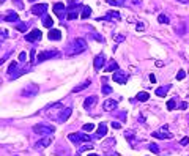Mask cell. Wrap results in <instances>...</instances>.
<instances>
[{
  "label": "cell",
  "mask_w": 189,
  "mask_h": 156,
  "mask_svg": "<svg viewBox=\"0 0 189 156\" xmlns=\"http://www.w3.org/2000/svg\"><path fill=\"white\" fill-rule=\"evenodd\" d=\"M47 3H38V5H33L32 7V13L36 14V16H44L46 11H47Z\"/></svg>",
  "instance_id": "cell-6"
},
{
  "label": "cell",
  "mask_w": 189,
  "mask_h": 156,
  "mask_svg": "<svg viewBox=\"0 0 189 156\" xmlns=\"http://www.w3.org/2000/svg\"><path fill=\"white\" fill-rule=\"evenodd\" d=\"M178 2H181V3H189V0H178Z\"/></svg>",
  "instance_id": "cell-47"
},
{
  "label": "cell",
  "mask_w": 189,
  "mask_h": 156,
  "mask_svg": "<svg viewBox=\"0 0 189 156\" xmlns=\"http://www.w3.org/2000/svg\"><path fill=\"white\" fill-rule=\"evenodd\" d=\"M58 55H60L58 51H44V52H41V54H38L36 60H38V62H44V60H49V58H55V57H58Z\"/></svg>",
  "instance_id": "cell-4"
},
{
  "label": "cell",
  "mask_w": 189,
  "mask_h": 156,
  "mask_svg": "<svg viewBox=\"0 0 189 156\" xmlns=\"http://www.w3.org/2000/svg\"><path fill=\"white\" fill-rule=\"evenodd\" d=\"M82 129H84V131H92V129H95V125H93V123H87V125L82 126Z\"/></svg>",
  "instance_id": "cell-33"
},
{
  "label": "cell",
  "mask_w": 189,
  "mask_h": 156,
  "mask_svg": "<svg viewBox=\"0 0 189 156\" xmlns=\"http://www.w3.org/2000/svg\"><path fill=\"white\" fill-rule=\"evenodd\" d=\"M175 107H177V101H175V99L167 101V109H169V110H173Z\"/></svg>",
  "instance_id": "cell-29"
},
{
  "label": "cell",
  "mask_w": 189,
  "mask_h": 156,
  "mask_svg": "<svg viewBox=\"0 0 189 156\" xmlns=\"http://www.w3.org/2000/svg\"><path fill=\"white\" fill-rule=\"evenodd\" d=\"M112 81H115L118 84H126V81H128V73L126 71H122V69L115 71V73H113Z\"/></svg>",
  "instance_id": "cell-5"
},
{
  "label": "cell",
  "mask_w": 189,
  "mask_h": 156,
  "mask_svg": "<svg viewBox=\"0 0 189 156\" xmlns=\"http://www.w3.org/2000/svg\"><path fill=\"white\" fill-rule=\"evenodd\" d=\"M27 27H28L27 22H17V24H16V30H19V32H25Z\"/></svg>",
  "instance_id": "cell-27"
},
{
  "label": "cell",
  "mask_w": 189,
  "mask_h": 156,
  "mask_svg": "<svg viewBox=\"0 0 189 156\" xmlns=\"http://www.w3.org/2000/svg\"><path fill=\"white\" fill-rule=\"evenodd\" d=\"M187 107V104L186 103H181V106H180V109H186Z\"/></svg>",
  "instance_id": "cell-46"
},
{
  "label": "cell",
  "mask_w": 189,
  "mask_h": 156,
  "mask_svg": "<svg viewBox=\"0 0 189 156\" xmlns=\"http://www.w3.org/2000/svg\"><path fill=\"white\" fill-rule=\"evenodd\" d=\"M8 55H10V54H8ZM8 55H5V57H2V58H0V65H2V63H3V62L8 58Z\"/></svg>",
  "instance_id": "cell-45"
},
{
  "label": "cell",
  "mask_w": 189,
  "mask_h": 156,
  "mask_svg": "<svg viewBox=\"0 0 189 156\" xmlns=\"http://www.w3.org/2000/svg\"><path fill=\"white\" fill-rule=\"evenodd\" d=\"M90 84H92V81H84L82 84H79V85H76V87H74V90H72V93H79V92H82V90H85L87 87H90Z\"/></svg>",
  "instance_id": "cell-17"
},
{
  "label": "cell",
  "mask_w": 189,
  "mask_h": 156,
  "mask_svg": "<svg viewBox=\"0 0 189 156\" xmlns=\"http://www.w3.org/2000/svg\"><path fill=\"white\" fill-rule=\"evenodd\" d=\"M41 36H43V33H41V30H32L30 33H27L25 35V40L27 41H40L41 40Z\"/></svg>",
  "instance_id": "cell-7"
},
{
  "label": "cell",
  "mask_w": 189,
  "mask_h": 156,
  "mask_svg": "<svg viewBox=\"0 0 189 156\" xmlns=\"http://www.w3.org/2000/svg\"><path fill=\"white\" fill-rule=\"evenodd\" d=\"M102 93H104V95H110V93H112V88H110L109 85H104V87H102Z\"/></svg>",
  "instance_id": "cell-34"
},
{
  "label": "cell",
  "mask_w": 189,
  "mask_h": 156,
  "mask_svg": "<svg viewBox=\"0 0 189 156\" xmlns=\"http://www.w3.org/2000/svg\"><path fill=\"white\" fill-rule=\"evenodd\" d=\"M125 40V36H117V43H122Z\"/></svg>",
  "instance_id": "cell-44"
},
{
  "label": "cell",
  "mask_w": 189,
  "mask_h": 156,
  "mask_svg": "<svg viewBox=\"0 0 189 156\" xmlns=\"http://www.w3.org/2000/svg\"><path fill=\"white\" fill-rule=\"evenodd\" d=\"M43 25L46 27V28H52V25H54V21H52V18H49V16H43Z\"/></svg>",
  "instance_id": "cell-21"
},
{
  "label": "cell",
  "mask_w": 189,
  "mask_h": 156,
  "mask_svg": "<svg viewBox=\"0 0 189 156\" xmlns=\"http://www.w3.org/2000/svg\"><path fill=\"white\" fill-rule=\"evenodd\" d=\"M112 145H115V139H107L106 142H104V148H109V147H112Z\"/></svg>",
  "instance_id": "cell-30"
},
{
  "label": "cell",
  "mask_w": 189,
  "mask_h": 156,
  "mask_svg": "<svg viewBox=\"0 0 189 156\" xmlns=\"http://www.w3.org/2000/svg\"><path fill=\"white\" fill-rule=\"evenodd\" d=\"M148 148H150L151 151H153V153H156V154L159 153V147H158L156 143H150V145H148Z\"/></svg>",
  "instance_id": "cell-31"
},
{
  "label": "cell",
  "mask_w": 189,
  "mask_h": 156,
  "mask_svg": "<svg viewBox=\"0 0 189 156\" xmlns=\"http://www.w3.org/2000/svg\"><path fill=\"white\" fill-rule=\"evenodd\" d=\"M2 21H7V22H19V16H17V13H14V11H10V13H7L3 18H2Z\"/></svg>",
  "instance_id": "cell-14"
},
{
  "label": "cell",
  "mask_w": 189,
  "mask_h": 156,
  "mask_svg": "<svg viewBox=\"0 0 189 156\" xmlns=\"http://www.w3.org/2000/svg\"><path fill=\"white\" fill-rule=\"evenodd\" d=\"M51 142H52V137H51V136H46V137H44V139H41L40 142H36L35 148H36V150L46 148V147H49V145H51Z\"/></svg>",
  "instance_id": "cell-12"
},
{
  "label": "cell",
  "mask_w": 189,
  "mask_h": 156,
  "mask_svg": "<svg viewBox=\"0 0 189 156\" xmlns=\"http://www.w3.org/2000/svg\"><path fill=\"white\" fill-rule=\"evenodd\" d=\"M187 142H189V139H187V137H184V139L181 140V145H187Z\"/></svg>",
  "instance_id": "cell-43"
},
{
  "label": "cell",
  "mask_w": 189,
  "mask_h": 156,
  "mask_svg": "<svg viewBox=\"0 0 189 156\" xmlns=\"http://www.w3.org/2000/svg\"><path fill=\"white\" fill-rule=\"evenodd\" d=\"M68 139H69L72 143H79V142H81V134H69Z\"/></svg>",
  "instance_id": "cell-25"
},
{
  "label": "cell",
  "mask_w": 189,
  "mask_h": 156,
  "mask_svg": "<svg viewBox=\"0 0 189 156\" xmlns=\"http://www.w3.org/2000/svg\"><path fill=\"white\" fill-rule=\"evenodd\" d=\"M148 98H150V93H147V92H140V93H137V99L139 101H148Z\"/></svg>",
  "instance_id": "cell-24"
},
{
  "label": "cell",
  "mask_w": 189,
  "mask_h": 156,
  "mask_svg": "<svg viewBox=\"0 0 189 156\" xmlns=\"http://www.w3.org/2000/svg\"><path fill=\"white\" fill-rule=\"evenodd\" d=\"M81 140H82V142H90L92 137H90L88 134H81Z\"/></svg>",
  "instance_id": "cell-35"
},
{
  "label": "cell",
  "mask_w": 189,
  "mask_h": 156,
  "mask_svg": "<svg viewBox=\"0 0 189 156\" xmlns=\"http://www.w3.org/2000/svg\"><path fill=\"white\" fill-rule=\"evenodd\" d=\"M107 73H115V71H118L120 68H118V63L115 62V60H110L109 63H107V66L104 68Z\"/></svg>",
  "instance_id": "cell-15"
},
{
  "label": "cell",
  "mask_w": 189,
  "mask_h": 156,
  "mask_svg": "<svg viewBox=\"0 0 189 156\" xmlns=\"http://www.w3.org/2000/svg\"><path fill=\"white\" fill-rule=\"evenodd\" d=\"M27 60V52H21L19 54V62H25Z\"/></svg>",
  "instance_id": "cell-36"
},
{
  "label": "cell",
  "mask_w": 189,
  "mask_h": 156,
  "mask_svg": "<svg viewBox=\"0 0 189 156\" xmlns=\"http://www.w3.org/2000/svg\"><path fill=\"white\" fill-rule=\"evenodd\" d=\"M169 90H170V85H166V87H159V88L156 90V95H158V96H164V95H166Z\"/></svg>",
  "instance_id": "cell-23"
},
{
  "label": "cell",
  "mask_w": 189,
  "mask_h": 156,
  "mask_svg": "<svg viewBox=\"0 0 189 156\" xmlns=\"http://www.w3.org/2000/svg\"><path fill=\"white\" fill-rule=\"evenodd\" d=\"M88 156H98V154H96V153H90Z\"/></svg>",
  "instance_id": "cell-48"
},
{
  "label": "cell",
  "mask_w": 189,
  "mask_h": 156,
  "mask_svg": "<svg viewBox=\"0 0 189 156\" xmlns=\"http://www.w3.org/2000/svg\"><path fill=\"white\" fill-rule=\"evenodd\" d=\"M14 3H16V7H17L19 10H22V8H24V3H22V0H14Z\"/></svg>",
  "instance_id": "cell-39"
},
{
  "label": "cell",
  "mask_w": 189,
  "mask_h": 156,
  "mask_svg": "<svg viewBox=\"0 0 189 156\" xmlns=\"http://www.w3.org/2000/svg\"><path fill=\"white\" fill-rule=\"evenodd\" d=\"M92 148H93V145H92V143H88V145H84V147H81L79 150H81V151H85V150H92Z\"/></svg>",
  "instance_id": "cell-38"
},
{
  "label": "cell",
  "mask_w": 189,
  "mask_h": 156,
  "mask_svg": "<svg viewBox=\"0 0 189 156\" xmlns=\"http://www.w3.org/2000/svg\"><path fill=\"white\" fill-rule=\"evenodd\" d=\"M87 48H88V44H87V41L84 40V38H76V40L68 46L66 55H69V57H71V55H79V54L85 52Z\"/></svg>",
  "instance_id": "cell-1"
},
{
  "label": "cell",
  "mask_w": 189,
  "mask_h": 156,
  "mask_svg": "<svg viewBox=\"0 0 189 156\" xmlns=\"http://www.w3.org/2000/svg\"><path fill=\"white\" fill-rule=\"evenodd\" d=\"M106 134H107V126H106V123H101V125L98 126L96 136H98V137H104Z\"/></svg>",
  "instance_id": "cell-20"
},
{
  "label": "cell",
  "mask_w": 189,
  "mask_h": 156,
  "mask_svg": "<svg viewBox=\"0 0 189 156\" xmlns=\"http://www.w3.org/2000/svg\"><path fill=\"white\" fill-rule=\"evenodd\" d=\"M184 77H186V71H184V69H180L178 74H177V81H183Z\"/></svg>",
  "instance_id": "cell-28"
},
{
  "label": "cell",
  "mask_w": 189,
  "mask_h": 156,
  "mask_svg": "<svg viewBox=\"0 0 189 156\" xmlns=\"http://www.w3.org/2000/svg\"><path fill=\"white\" fill-rule=\"evenodd\" d=\"M47 38H49V40H52V41L62 40V30H58V28H51L49 33H47Z\"/></svg>",
  "instance_id": "cell-11"
},
{
  "label": "cell",
  "mask_w": 189,
  "mask_h": 156,
  "mask_svg": "<svg viewBox=\"0 0 189 156\" xmlns=\"http://www.w3.org/2000/svg\"><path fill=\"white\" fill-rule=\"evenodd\" d=\"M8 74L13 77H17V62H11L8 66Z\"/></svg>",
  "instance_id": "cell-18"
},
{
  "label": "cell",
  "mask_w": 189,
  "mask_h": 156,
  "mask_svg": "<svg viewBox=\"0 0 189 156\" xmlns=\"http://www.w3.org/2000/svg\"><path fill=\"white\" fill-rule=\"evenodd\" d=\"M84 7L79 5V3H71L68 8H66V14H65V19L68 21H74L79 18V10H82Z\"/></svg>",
  "instance_id": "cell-2"
},
{
  "label": "cell",
  "mask_w": 189,
  "mask_h": 156,
  "mask_svg": "<svg viewBox=\"0 0 189 156\" xmlns=\"http://www.w3.org/2000/svg\"><path fill=\"white\" fill-rule=\"evenodd\" d=\"M117 107V101L115 99H106L104 103H102V109L106 110V112H110V110H113Z\"/></svg>",
  "instance_id": "cell-13"
},
{
  "label": "cell",
  "mask_w": 189,
  "mask_h": 156,
  "mask_svg": "<svg viewBox=\"0 0 189 156\" xmlns=\"http://www.w3.org/2000/svg\"><path fill=\"white\" fill-rule=\"evenodd\" d=\"M137 30H139V32H143V30H145V24H143V22H139V24H137Z\"/></svg>",
  "instance_id": "cell-40"
},
{
  "label": "cell",
  "mask_w": 189,
  "mask_h": 156,
  "mask_svg": "<svg viewBox=\"0 0 189 156\" xmlns=\"http://www.w3.org/2000/svg\"><path fill=\"white\" fill-rule=\"evenodd\" d=\"M158 21H159L161 24H169V22H170L169 16H167V14H164V13H161V14L158 16Z\"/></svg>",
  "instance_id": "cell-26"
},
{
  "label": "cell",
  "mask_w": 189,
  "mask_h": 156,
  "mask_svg": "<svg viewBox=\"0 0 189 156\" xmlns=\"http://www.w3.org/2000/svg\"><path fill=\"white\" fill-rule=\"evenodd\" d=\"M30 2H36V0H30Z\"/></svg>",
  "instance_id": "cell-50"
},
{
  "label": "cell",
  "mask_w": 189,
  "mask_h": 156,
  "mask_svg": "<svg viewBox=\"0 0 189 156\" xmlns=\"http://www.w3.org/2000/svg\"><path fill=\"white\" fill-rule=\"evenodd\" d=\"M3 2H5V0H0V3H3Z\"/></svg>",
  "instance_id": "cell-49"
},
{
  "label": "cell",
  "mask_w": 189,
  "mask_h": 156,
  "mask_svg": "<svg viewBox=\"0 0 189 156\" xmlns=\"http://www.w3.org/2000/svg\"><path fill=\"white\" fill-rule=\"evenodd\" d=\"M148 79H150V82H151V84H155V82H156V77H155V74H150V77H148Z\"/></svg>",
  "instance_id": "cell-42"
},
{
  "label": "cell",
  "mask_w": 189,
  "mask_h": 156,
  "mask_svg": "<svg viewBox=\"0 0 189 156\" xmlns=\"http://www.w3.org/2000/svg\"><path fill=\"white\" fill-rule=\"evenodd\" d=\"M112 128H115V129H120V128H122V125H120L118 122H112Z\"/></svg>",
  "instance_id": "cell-41"
},
{
  "label": "cell",
  "mask_w": 189,
  "mask_h": 156,
  "mask_svg": "<svg viewBox=\"0 0 189 156\" xmlns=\"http://www.w3.org/2000/svg\"><path fill=\"white\" fill-rule=\"evenodd\" d=\"M96 101H98V96H90V98H87V99H85V103H84L85 109L93 107V104H96Z\"/></svg>",
  "instance_id": "cell-19"
},
{
  "label": "cell",
  "mask_w": 189,
  "mask_h": 156,
  "mask_svg": "<svg viewBox=\"0 0 189 156\" xmlns=\"http://www.w3.org/2000/svg\"><path fill=\"white\" fill-rule=\"evenodd\" d=\"M52 10H54V13H55L57 16H60V19L63 21V18H65V14H66V7H65L63 3H60V2H58V3H55V5H54V8H52Z\"/></svg>",
  "instance_id": "cell-8"
},
{
  "label": "cell",
  "mask_w": 189,
  "mask_h": 156,
  "mask_svg": "<svg viewBox=\"0 0 189 156\" xmlns=\"http://www.w3.org/2000/svg\"><path fill=\"white\" fill-rule=\"evenodd\" d=\"M33 131H35L36 134H41V136H51V134L55 131V128H54L52 125L40 123V125H35V126H33Z\"/></svg>",
  "instance_id": "cell-3"
},
{
  "label": "cell",
  "mask_w": 189,
  "mask_h": 156,
  "mask_svg": "<svg viewBox=\"0 0 189 156\" xmlns=\"http://www.w3.org/2000/svg\"><path fill=\"white\" fill-rule=\"evenodd\" d=\"M92 16V8L90 7H84L82 8V13H81V18L82 19H88Z\"/></svg>",
  "instance_id": "cell-22"
},
{
  "label": "cell",
  "mask_w": 189,
  "mask_h": 156,
  "mask_svg": "<svg viewBox=\"0 0 189 156\" xmlns=\"http://www.w3.org/2000/svg\"><path fill=\"white\" fill-rule=\"evenodd\" d=\"M106 2L110 3V5H113V7H120V5H122L120 2H115V0H106Z\"/></svg>",
  "instance_id": "cell-37"
},
{
  "label": "cell",
  "mask_w": 189,
  "mask_h": 156,
  "mask_svg": "<svg viewBox=\"0 0 189 156\" xmlns=\"http://www.w3.org/2000/svg\"><path fill=\"white\" fill-rule=\"evenodd\" d=\"M69 2H72V0H69Z\"/></svg>",
  "instance_id": "cell-51"
},
{
  "label": "cell",
  "mask_w": 189,
  "mask_h": 156,
  "mask_svg": "<svg viewBox=\"0 0 189 156\" xmlns=\"http://www.w3.org/2000/svg\"><path fill=\"white\" fill-rule=\"evenodd\" d=\"M164 131H167V126H164V128L159 129V131H155V133H153V137H158V139H172V137H173V134L164 133Z\"/></svg>",
  "instance_id": "cell-10"
},
{
  "label": "cell",
  "mask_w": 189,
  "mask_h": 156,
  "mask_svg": "<svg viewBox=\"0 0 189 156\" xmlns=\"http://www.w3.org/2000/svg\"><path fill=\"white\" fill-rule=\"evenodd\" d=\"M92 36L95 38L96 41H99V43H104V38L101 36V35H98V33H95V32H92Z\"/></svg>",
  "instance_id": "cell-32"
},
{
  "label": "cell",
  "mask_w": 189,
  "mask_h": 156,
  "mask_svg": "<svg viewBox=\"0 0 189 156\" xmlns=\"http://www.w3.org/2000/svg\"><path fill=\"white\" fill-rule=\"evenodd\" d=\"M104 63H106V57H104V54L96 55V57H95V60H93V66H95V69H96V71H99L101 68H104Z\"/></svg>",
  "instance_id": "cell-9"
},
{
  "label": "cell",
  "mask_w": 189,
  "mask_h": 156,
  "mask_svg": "<svg viewBox=\"0 0 189 156\" xmlns=\"http://www.w3.org/2000/svg\"><path fill=\"white\" fill-rule=\"evenodd\" d=\"M71 113H72V109L71 107H66L65 110H62V113H60V118H58V122H66L69 117H71Z\"/></svg>",
  "instance_id": "cell-16"
}]
</instances>
